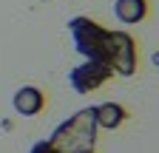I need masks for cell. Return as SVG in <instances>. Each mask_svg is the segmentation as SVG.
I'll use <instances>...</instances> for the list:
<instances>
[{
    "instance_id": "ba28073f",
    "label": "cell",
    "mask_w": 159,
    "mask_h": 153,
    "mask_svg": "<svg viewBox=\"0 0 159 153\" xmlns=\"http://www.w3.org/2000/svg\"><path fill=\"white\" fill-rule=\"evenodd\" d=\"M29 153H63V150H57L48 139H40V142H34V145H31V150H29Z\"/></svg>"
},
{
    "instance_id": "7a4b0ae2",
    "label": "cell",
    "mask_w": 159,
    "mask_h": 153,
    "mask_svg": "<svg viewBox=\"0 0 159 153\" xmlns=\"http://www.w3.org/2000/svg\"><path fill=\"white\" fill-rule=\"evenodd\" d=\"M108 31L111 28L99 26L97 20H91V17H74V20L68 23V34L74 40L77 54L85 57V60L105 63V65H108Z\"/></svg>"
},
{
    "instance_id": "8992f818",
    "label": "cell",
    "mask_w": 159,
    "mask_h": 153,
    "mask_svg": "<svg viewBox=\"0 0 159 153\" xmlns=\"http://www.w3.org/2000/svg\"><path fill=\"white\" fill-rule=\"evenodd\" d=\"M131 116L125 105L119 102H102V105H94V122L99 130H116L125 119Z\"/></svg>"
},
{
    "instance_id": "3957f363",
    "label": "cell",
    "mask_w": 159,
    "mask_h": 153,
    "mask_svg": "<svg viewBox=\"0 0 159 153\" xmlns=\"http://www.w3.org/2000/svg\"><path fill=\"white\" fill-rule=\"evenodd\" d=\"M108 65L116 76H134L139 68V51L125 31H108Z\"/></svg>"
},
{
    "instance_id": "277c9868",
    "label": "cell",
    "mask_w": 159,
    "mask_h": 153,
    "mask_svg": "<svg viewBox=\"0 0 159 153\" xmlns=\"http://www.w3.org/2000/svg\"><path fill=\"white\" fill-rule=\"evenodd\" d=\"M114 76V71L105 65V63H97V60H85V63H80L77 68H71L68 74V82L77 94H94L99 91L108 80Z\"/></svg>"
},
{
    "instance_id": "5b68a950",
    "label": "cell",
    "mask_w": 159,
    "mask_h": 153,
    "mask_svg": "<svg viewBox=\"0 0 159 153\" xmlns=\"http://www.w3.org/2000/svg\"><path fill=\"white\" fill-rule=\"evenodd\" d=\"M11 105H14V111L20 116H37V113H43V108H46V94L37 85H23V88H17V94L11 97Z\"/></svg>"
},
{
    "instance_id": "52a82bcc",
    "label": "cell",
    "mask_w": 159,
    "mask_h": 153,
    "mask_svg": "<svg viewBox=\"0 0 159 153\" xmlns=\"http://www.w3.org/2000/svg\"><path fill=\"white\" fill-rule=\"evenodd\" d=\"M114 14H116L119 23L136 26V23H142L151 14V3L148 0H116L114 3Z\"/></svg>"
},
{
    "instance_id": "6da1fadb",
    "label": "cell",
    "mask_w": 159,
    "mask_h": 153,
    "mask_svg": "<svg viewBox=\"0 0 159 153\" xmlns=\"http://www.w3.org/2000/svg\"><path fill=\"white\" fill-rule=\"evenodd\" d=\"M97 133L99 128L94 122V108H83L60 122L48 142L63 153H97Z\"/></svg>"
},
{
    "instance_id": "9c48e42d",
    "label": "cell",
    "mask_w": 159,
    "mask_h": 153,
    "mask_svg": "<svg viewBox=\"0 0 159 153\" xmlns=\"http://www.w3.org/2000/svg\"><path fill=\"white\" fill-rule=\"evenodd\" d=\"M153 65H156V68H159V51H156V54H153Z\"/></svg>"
}]
</instances>
